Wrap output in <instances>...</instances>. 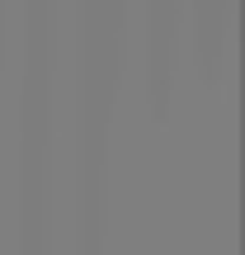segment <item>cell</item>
Wrapping results in <instances>:
<instances>
[{"label": "cell", "instance_id": "obj_1", "mask_svg": "<svg viewBox=\"0 0 245 255\" xmlns=\"http://www.w3.org/2000/svg\"><path fill=\"white\" fill-rule=\"evenodd\" d=\"M184 57V0H146V85L161 104Z\"/></svg>", "mask_w": 245, "mask_h": 255}, {"label": "cell", "instance_id": "obj_2", "mask_svg": "<svg viewBox=\"0 0 245 255\" xmlns=\"http://www.w3.org/2000/svg\"><path fill=\"white\" fill-rule=\"evenodd\" d=\"M231 28V0H184V43L193 47L203 71H212L227 47Z\"/></svg>", "mask_w": 245, "mask_h": 255}]
</instances>
